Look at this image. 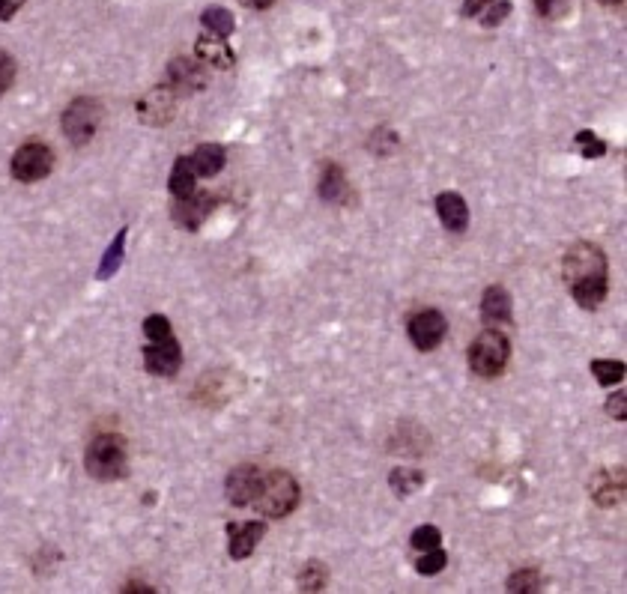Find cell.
I'll list each match as a JSON object with an SVG mask.
<instances>
[{"instance_id": "6da1fadb", "label": "cell", "mask_w": 627, "mask_h": 594, "mask_svg": "<svg viewBox=\"0 0 627 594\" xmlns=\"http://www.w3.org/2000/svg\"><path fill=\"white\" fill-rule=\"evenodd\" d=\"M562 275L571 296L583 308H598L607 299V254L592 242H577L562 260Z\"/></svg>"}, {"instance_id": "7a4b0ae2", "label": "cell", "mask_w": 627, "mask_h": 594, "mask_svg": "<svg viewBox=\"0 0 627 594\" xmlns=\"http://www.w3.org/2000/svg\"><path fill=\"white\" fill-rule=\"evenodd\" d=\"M84 466L99 481H117L129 469V448L120 433H99L84 457Z\"/></svg>"}, {"instance_id": "3957f363", "label": "cell", "mask_w": 627, "mask_h": 594, "mask_svg": "<svg viewBox=\"0 0 627 594\" xmlns=\"http://www.w3.org/2000/svg\"><path fill=\"white\" fill-rule=\"evenodd\" d=\"M257 511L263 517H287L296 511L299 505V484L290 472H269L266 478H260V487H257V496L254 502Z\"/></svg>"}, {"instance_id": "277c9868", "label": "cell", "mask_w": 627, "mask_h": 594, "mask_svg": "<svg viewBox=\"0 0 627 594\" xmlns=\"http://www.w3.org/2000/svg\"><path fill=\"white\" fill-rule=\"evenodd\" d=\"M508 356H511L508 338L499 329H487L469 347V368H472V374L490 380V377H499L505 371Z\"/></svg>"}, {"instance_id": "5b68a950", "label": "cell", "mask_w": 627, "mask_h": 594, "mask_svg": "<svg viewBox=\"0 0 627 594\" xmlns=\"http://www.w3.org/2000/svg\"><path fill=\"white\" fill-rule=\"evenodd\" d=\"M63 135L75 144V147H84L93 141V135L99 132V123H102V105L90 96H78L75 102L66 105L63 111Z\"/></svg>"}, {"instance_id": "8992f818", "label": "cell", "mask_w": 627, "mask_h": 594, "mask_svg": "<svg viewBox=\"0 0 627 594\" xmlns=\"http://www.w3.org/2000/svg\"><path fill=\"white\" fill-rule=\"evenodd\" d=\"M51 168H54L51 147L36 144V141L18 147L15 156H12V165H9V171H12V177L18 183H39V180H45L51 174Z\"/></svg>"}, {"instance_id": "52a82bcc", "label": "cell", "mask_w": 627, "mask_h": 594, "mask_svg": "<svg viewBox=\"0 0 627 594\" xmlns=\"http://www.w3.org/2000/svg\"><path fill=\"white\" fill-rule=\"evenodd\" d=\"M407 332H410V341L416 344L418 350H436L445 335H448V320L439 314V311H418L410 317L407 323Z\"/></svg>"}, {"instance_id": "ba28073f", "label": "cell", "mask_w": 627, "mask_h": 594, "mask_svg": "<svg viewBox=\"0 0 627 594\" xmlns=\"http://www.w3.org/2000/svg\"><path fill=\"white\" fill-rule=\"evenodd\" d=\"M183 365V350L177 338L168 341H150L144 347V368L153 377H174Z\"/></svg>"}, {"instance_id": "9c48e42d", "label": "cell", "mask_w": 627, "mask_h": 594, "mask_svg": "<svg viewBox=\"0 0 627 594\" xmlns=\"http://www.w3.org/2000/svg\"><path fill=\"white\" fill-rule=\"evenodd\" d=\"M174 108H177V93H174L168 84L153 87V90L135 105L138 117H141L144 123H150V126H165V123L174 117Z\"/></svg>"}, {"instance_id": "30bf717a", "label": "cell", "mask_w": 627, "mask_h": 594, "mask_svg": "<svg viewBox=\"0 0 627 594\" xmlns=\"http://www.w3.org/2000/svg\"><path fill=\"white\" fill-rule=\"evenodd\" d=\"M204 84H207V69H204L201 60H186V57L171 60V66H168V87L174 93H198Z\"/></svg>"}, {"instance_id": "8fae6325", "label": "cell", "mask_w": 627, "mask_h": 594, "mask_svg": "<svg viewBox=\"0 0 627 594\" xmlns=\"http://www.w3.org/2000/svg\"><path fill=\"white\" fill-rule=\"evenodd\" d=\"M260 469L257 466H236L230 475H227V502L236 505V508H245L254 502L257 496V487H260Z\"/></svg>"}, {"instance_id": "7c38bea8", "label": "cell", "mask_w": 627, "mask_h": 594, "mask_svg": "<svg viewBox=\"0 0 627 594\" xmlns=\"http://www.w3.org/2000/svg\"><path fill=\"white\" fill-rule=\"evenodd\" d=\"M209 212H212V198L204 192H192L174 203V221L186 230H198L209 218Z\"/></svg>"}, {"instance_id": "4fadbf2b", "label": "cell", "mask_w": 627, "mask_h": 594, "mask_svg": "<svg viewBox=\"0 0 627 594\" xmlns=\"http://www.w3.org/2000/svg\"><path fill=\"white\" fill-rule=\"evenodd\" d=\"M266 526L263 523H227V535H230V556L233 559H248L260 538H263Z\"/></svg>"}, {"instance_id": "5bb4252c", "label": "cell", "mask_w": 627, "mask_h": 594, "mask_svg": "<svg viewBox=\"0 0 627 594\" xmlns=\"http://www.w3.org/2000/svg\"><path fill=\"white\" fill-rule=\"evenodd\" d=\"M481 320L487 326L511 323V296L505 287H487L481 296Z\"/></svg>"}, {"instance_id": "9a60e30c", "label": "cell", "mask_w": 627, "mask_h": 594, "mask_svg": "<svg viewBox=\"0 0 627 594\" xmlns=\"http://www.w3.org/2000/svg\"><path fill=\"white\" fill-rule=\"evenodd\" d=\"M436 212H439V221L454 233H463L469 224V206L457 192H442L436 198Z\"/></svg>"}, {"instance_id": "2e32d148", "label": "cell", "mask_w": 627, "mask_h": 594, "mask_svg": "<svg viewBox=\"0 0 627 594\" xmlns=\"http://www.w3.org/2000/svg\"><path fill=\"white\" fill-rule=\"evenodd\" d=\"M320 198L329 203H350V183L341 171V165H326L320 180Z\"/></svg>"}, {"instance_id": "e0dca14e", "label": "cell", "mask_w": 627, "mask_h": 594, "mask_svg": "<svg viewBox=\"0 0 627 594\" xmlns=\"http://www.w3.org/2000/svg\"><path fill=\"white\" fill-rule=\"evenodd\" d=\"M592 499L601 508H613L625 499V478H619L616 484V472H601L592 484Z\"/></svg>"}, {"instance_id": "ac0fdd59", "label": "cell", "mask_w": 627, "mask_h": 594, "mask_svg": "<svg viewBox=\"0 0 627 594\" xmlns=\"http://www.w3.org/2000/svg\"><path fill=\"white\" fill-rule=\"evenodd\" d=\"M189 159H192L198 177H215V174L224 168L227 153H224V147H218V144H201Z\"/></svg>"}, {"instance_id": "d6986e66", "label": "cell", "mask_w": 627, "mask_h": 594, "mask_svg": "<svg viewBox=\"0 0 627 594\" xmlns=\"http://www.w3.org/2000/svg\"><path fill=\"white\" fill-rule=\"evenodd\" d=\"M126 236H129V227H123V230L114 236V242L105 248L102 263H99V269H96V278H99V281L114 278V275H117V269L123 266V257H126Z\"/></svg>"}, {"instance_id": "ffe728a7", "label": "cell", "mask_w": 627, "mask_h": 594, "mask_svg": "<svg viewBox=\"0 0 627 594\" xmlns=\"http://www.w3.org/2000/svg\"><path fill=\"white\" fill-rule=\"evenodd\" d=\"M195 54H198L201 63H212L218 69H230L236 63V57H233V51L227 48L224 39H198Z\"/></svg>"}, {"instance_id": "44dd1931", "label": "cell", "mask_w": 627, "mask_h": 594, "mask_svg": "<svg viewBox=\"0 0 627 594\" xmlns=\"http://www.w3.org/2000/svg\"><path fill=\"white\" fill-rule=\"evenodd\" d=\"M195 180H198V174H195V165H192V159L189 156H180L177 162H174V171H171V195L174 198H186V195H192L195 192Z\"/></svg>"}, {"instance_id": "7402d4cb", "label": "cell", "mask_w": 627, "mask_h": 594, "mask_svg": "<svg viewBox=\"0 0 627 594\" xmlns=\"http://www.w3.org/2000/svg\"><path fill=\"white\" fill-rule=\"evenodd\" d=\"M201 21H204V27H207L209 33H215L218 39H227L233 33V27H236L233 15L224 6H207L204 15H201Z\"/></svg>"}, {"instance_id": "603a6c76", "label": "cell", "mask_w": 627, "mask_h": 594, "mask_svg": "<svg viewBox=\"0 0 627 594\" xmlns=\"http://www.w3.org/2000/svg\"><path fill=\"white\" fill-rule=\"evenodd\" d=\"M326 583H329V571H326V565L317 562V559L308 562V565L302 568V574H299V589H302V592H323Z\"/></svg>"}, {"instance_id": "cb8c5ba5", "label": "cell", "mask_w": 627, "mask_h": 594, "mask_svg": "<svg viewBox=\"0 0 627 594\" xmlns=\"http://www.w3.org/2000/svg\"><path fill=\"white\" fill-rule=\"evenodd\" d=\"M505 586H508V592H523V594L541 592V589H544V577H541V571H538V568H523V571L511 574Z\"/></svg>"}, {"instance_id": "d4e9b609", "label": "cell", "mask_w": 627, "mask_h": 594, "mask_svg": "<svg viewBox=\"0 0 627 594\" xmlns=\"http://www.w3.org/2000/svg\"><path fill=\"white\" fill-rule=\"evenodd\" d=\"M592 374L601 386H616L625 380V362H613V359H595L592 362Z\"/></svg>"}, {"instance_id": "484cf974", "label": "cell", "mask_w": 627, "mask_h": 594, "mask_svg": "<svg viewBox=\"0 0 627 594\" xmlns=\"http://www.w3.org/2000/svg\"><path fill=\"white\" fill-rule=\"evenodd\" d=\"M389 484H392V490L398 496H410L424 484V472H418V469H395L389 475Z\"/></svg>"}, {"instance_id": "4316f807", "label": "cell", "mask_w": 627, "mask_h": 594, "mask_svg": "<svg viewBox=\"0 0 627 594\" xmlns=\"http://www.w3.org/2000/svg\"><path fill=\"white\" fill-rule=\"evenodd\" d=\"M445 565H448L445 550H442V547H433V550H424V556L418 559L416 571L421 574V577H433V574H439Z\"/></svg>"}, {"instance_id": "83f0119b", "label": "cell", "mask_w": 627, "mask_h": 594, "mask_svg": "<svg viewBox=\"0 0 627 594\" xmlns=\"http://www.w3.org/2000/svg\"><path fill=\"white\" fill-rule=\"evenodd\" d=\"M144 335H147L150 341H168V338H174L171 320L162 317V314H150V317L144 320Z\"/></svg>"}, {"instance_id": "f1b7e54d", "label": "cell", "mask_w": 627, "mask_h": 594, "mask_svg": "<svg viewBox=\"0 0 627 594\" xmlns=\"http://www.w3.org/2000/svg\"><path fill=\"white\" fill-rule=\"evenodd\" d=\"M410 544L416 547V550H433V547H439L442 544V532L436 529V526H418L416 532H413V538H410Z\"/></svg>"}, {"instance_id": "f546056e", "label": "cell", "mask_w": 627, "mask_h": 594, "mask_svg": "<svg viewBox=\"0 0 627 594\" xmlns=\"http://www.w3.org/2000/svg\"><path fill=\"white\" fill-rule=\"evenodd\" d=\"M577 147L586 159H601L607 153V144L592 132H577Z\"/></svg>"}, {"instance_id": "4dcf8cb0", "label": "cell", "mask_w": 627, "mask_h": 594, "mask_svg": "<svg viewBox=\"0 0 627 594\" xmlns=\"http://www.w3.org/2000/svg\"><path fill=\"white\" fill-rule=\"evenodd\" d=\"M12 81H15V60H12V54H6L0 48V96L12 87Z\"/></svg>"}, {"instance_id": "1f68e13d", "label": "cell", "mask_w": 627, "mask_h": 594, "mask_svg": "<svg viewBox=\"0 0 627 594\" xmlns=\"http://www.w3.org/2000/svg\"><path fill=\"white\" fill-rule=\"evenodd\" d=\"M508 15H511V3H508V0H499L496 6L487 9V15L481 18V24H484V27H496V24H502Z\"/></svg>"}, {"instance_id": "d6a6232c", "label": "cell", "mask_w": 627, "mask_h": 594, "mask_svg": "<svg viewBox=\"0 0 627 594\" xmlns=\"http://www.w3.org/2000/svg\"><path fill=\"white\" fill-rule=\"evenodd\" d=\"M568 3H571V0H535L538 12H541L544 18H559V15H565Z\"/></svg>"}, {"instance_id": "836d02e7", "label": "cell", "mask_w": 627, "mask_h": 594, "mask_svg": "<svg viewBox=\"0 0 627 594\" xmlns=\"http://www.w3.org/2000/svg\"><path fill=\"white\" fill-rule=\"evenodd\" d=\"M607 412L616 415L619 421H625V392H619V395H613L607 400Z\"/></svg>"}, {"instance_id": "e575fe53", "label": "cell", "mask_w": 627, "mask_h": 594, "mask_svg": "<svg viewBox=\"0 0 627 594\" xmlns=\"http://www.w3.org/2000/svg\"><path fill=\"white\" fill-rule=\"evenodd\" d=\"M493 0H463V15L472 18V15H481Z\"/></svg>"}, {"instance_id": "d590c367", "label": "cell", "mask_w": 627, "mask_h": 594, "mask_svg": "<svg viewBox=\"0 0 627 594\" xmlns=\"http://www.w3.org/2000/svg\"><path fill=\"white\" fill-rule=\"evenodd\" d=\"M21 6H24V0H0V21H9Z\"/></svg>"}, {"instance_id": "8d00e7d4", "label": "cell", "mask_w": 627, "mask_h": 594, "mask_svg": "<svg viewBox=\"0 0 627 594\" xmlns=\"http://www.w3.org/2000/svg\"><path fill=\"white\" fill-rule=\"evenodd\" d=\"M245 6H251V9H269L275 0H242Z\"/></svg>"}, {"instance_id": "74e56055", "label": "cell", "mask_w": 627, "mask_h": 594, "mask_svg": "<svg viewBox=\"0 0 627 594\" xmlns=\"http://www.w3.org/2000/svg\"><path fill=\"white\" fill-rule=\"evenodd\" d=\"M601 3H604V6H622L625 0H601Z\"/></svg>"}]
</instances>
